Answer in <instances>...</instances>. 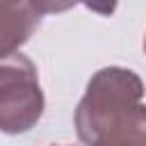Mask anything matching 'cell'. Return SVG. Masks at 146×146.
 Returning a JSON list of instances; mask_svg holds the SVG:
<instances>
[{
    "label": "cell",
    "instance_id": "6",
    "mask_svg": "<svg viewBox=\"0 0 146 146\" xmlns=\"http://www.w3.org/2000/svg\"><path fill=\"white\" fill-rule=\"evenodd\" d=\"M144 52H146V34H144Z\"/></svg>",
    "mask_w": 146,
    "mask_h": 146
},
{
    "label": "cell",
    "instance_id": "1",
    "mask_svg": "<svg viewBox=\"0 0 146 146\" xmlns=\"http://www.w3.org/2000/svg\"><path fill=\"white\" fill-rule=\"evenodd\" d=\"M141 78L123 66H105L91 75L73 123L78 139L98 146L146 144V105Z\"/></svg>",
    "mask_w": 146,
    "mask_h": 146
},
{
    "label": "cell",
    "instance_id": "4",
    "mask_svg": "<svg viewBox=\"0 0 146 146\" xmlns=\"http://www.w3.org/2000/svg\"><path fill=\"white\" fill-rule=\"evenodd\" d=\"M84 5L89 11H94V14H100V16H112L114 11H116V5H119V0H78V5Z\"/></svg>",
    "mask_w": 146,
    "mask_h": 146
},
{
    "label": "cell",
    "instance_id": "2",
    "mask_svg": "<svg viewBox=\"0 0 146 146\" xmlns=\"http://www.w3.org/2000/svg\"><path fill=\"white\" fill-rule=\"evenodd\" d=\"M46 100L36 66L30 57L14 50L2 55L0 64V128L7 135H21L34 128L43 114Z\"/></svg>",
    "mask_w": 146,
    "mask_h": 146
},
{
    "label": "cell",
    "instance_id": "5",
    "mask_svg": "<svg viewBox=\"0 0 146 146\" xmlns=\"http://www.w3.org/2000/svg\"><path fill=\"white\" fill-rule=\"evenodd\" d=\"M41 14H62L78 5V0H36Z\"/></svg>",
    "mask_w": 146,
    "mask_h": 146
},
{
    "label": "cell",
    "instance_id": "3",
    "mask_svg": "<svg viewBox=\"0 0 146 146\" xmlns=\"http://www.w3.org/2000/svg\"><path fill=\"white\" fill-rule=\"evenodd\" d=\"M41 9L36 0H0V50L2 55H9L18 50L39 27L41 23Z\"/></svg>",
    "mask_w": 146,
    "mask_h": 146
}]
</instances>
